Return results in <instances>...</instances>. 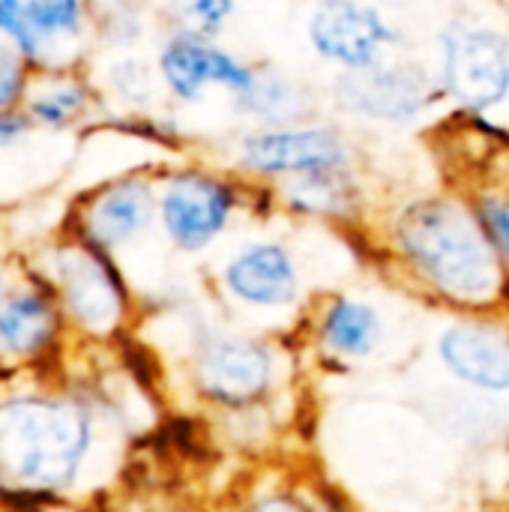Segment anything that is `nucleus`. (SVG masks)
Returning a JSON list of instances; mask_svg holds the SVG:
<instances>
[{"label":"nucleus","mask_w":509,"mask_h":512,"mask_svg":"<svg viewBox=\"0 0 509 512\" xmlns=\"http://www.w3.org/2000/svg\"><path fill=\"white\" fill-rule=\"evenodd\" d=\"M396 240L405 258L453 300H489L501 285L498 255L477 213L450 198H423L402 210Z\"/></svg>","instance_id":"1"},{"label":"nucleus","mask_w":509,"mask_h":512,"mask_svg":"<svg viewBox=\"0 0 509 512\" xmlns=\"http://www.w3.org/2000/svg\"><path fill=\"white\" fill-rule=\"evenodd\" d=\"M90 447V417L60 399L21 396L0 405V471L27 489H63Z\"/></svg>","instance_id":"2"},{"label":"nucleus","mask_w":509,"mask_h":512,"mask_svg":"<svg viewBox=\"0 0 509 512\" xmlns=\"http://www.w3.org/2000/svg\"><path fill=\"white\" fill-rule=\"evenodd\" d=\"M441 90L483 114L509 96V39L486 24L453 21L441 33Z\"/></svg>","instance_id":"3"},{"label":"nucleus","mask_w":509,"mask_h":512,"mask_svg":"<svg viewBox=\"0 0 509 512\" xmlns=\"http://www.w3.org/2000/svg\"><path fill=\"white\" fill-rule=\"evenodd\" d=\"M438 93L444 90L441 84H435L429 69L408 60H381L366 69L342 72L333 81L336 105L345 114L387 126L414 123L435 105Z\"/></svg>","instance_id":"4"},{"label":"nucleus","mask_w":509,"mask_h":512,"mask_svg":"<svg viewBox=\"0 0 509 512\" xmlns=\"http://www.w3.org/2000/svg\"><path fill=\"white\" fill-rule=\"evenodd\" d=\"M306 36L312 51L342 66V72L381 63L402 39L381 6L369 0H318L309 12Z\"/></svg>","instance_id":"5"},{"label":"nucleus","mask_w":509,"mask_h":512,"mask_svg":"<svg viewBox=\"0 0 509 512\" xmlns=\"http://www.w3.org/2000/svg\"><path fill=\"white\" fill-rule=\"evenodd\" d=\"M240 165L264 177H300L315 171H345L348 141L330 126H267L240 138Z\"/></svg>","instance_id":"6"},{"label":"nucleus","mask_w":509,"mask_h":512,"mask_svg":"<svg viewBox=\"0 0 509 512\" xmlns=\"http://www.w3.org/2000/svg\"><path fill=\"white\" fill-rule=\"evenodd\" d=\"M234 186L222 177L204 171L174 174L159 198V216L168 237L186 249L198 252L213 243L234 213Z\"/></svg>","instance_id":"7"},{"label":"nucleus","mask_w":509,"mask_h":512,"mask_svg":"<svg viewBox=\"0 0 509 512\" xmlns=\"http://www.w3.org/2000/svg\"><path fill=\"white\" fill-rule=\"evenodd\" d=\"M57 279L66 309L81 327L93 333H108L117 327L126 306V291L99 246L87 240V246L63 249L57 255Z\"/></svg>","instance_id":"8"},{"label":"nucleus","mask_w":509,"mask_h":512,"mask_svg":"<svg viewBox=\"0 0 509 512\" xmlns=\"http://www.w3.org/2000/svg\"><path fill=\"white\" fill-rule=\"evenodd\" d=\"M159 72L168 90L183 102L201 99V93L213 84L237 96L252 84L255 75V69L240 57L219 48L213 39L192 36V33H177L174 39L165 42L159 54Z\"/></svg>","instance_id":"9"},{"label":"nucleus","mask_w":509,"mask_h":512,"mask_svg":"<svg viewBox=\"0 0 509 512\" xmlns=\"http://www.w3.org/2000/svg\"><path fill=\"white\" fill-rule=\"evenodd\" d=\"M273 375L270 354L246 339H219L201 357L204 390L225 405H246L258 399Z\"/></svg>","instance_id":"10"},{"label":"nucleus","mask_w":509,"mask_h":512,"mask_svg":"<svg viewBox=\"0 0 509 512\" xmlns=\"http://www.w3.org/2000/svg\"><path fill=\"white\" fill-rule=\"evenodd\" d=\"M225 282L234 297L252 306H285L297 297V267L285 246L255 243L228 267Z\"/></svg>","instance_id":"11"},{"label":"nucleus","mask_w":509,"mask_h":512,"mask_svg":"<svg viewBox=\"0 0 509 512\" xmlns=\"http://www.w3.org/2000/svg\"><path fill=\"white\" fill-rule=\"evenodd\" d=\"M153 219V189L144 180H117L102 189L84 216L87 240L99 249H111L138 237Z\"/></svg>","instance_id":"12"},{"label":"nucleus","mask_w":509,"mask_h":512,"mask_svg":"<svg viewBox=\"0 0 509 512\" xmlns=\"http://www.w3.org/2000/svg\"><path fill=\"white\" fill-rule=\"evenodd\" d=\"M450 372L480 390H509V342L480 327H453L441 339Z\"/></svg>","instance_id":"13"},{"label":"nucleus","mask_w":509,"mask_h":512,"mask_svg":"<svg viewBox=\"0 0 509 512\" xmlns=\"http://www.w3.org/2000/svg\"><path fill=\"white\" fill-rule=\"evenodd\" d=\"M237 111L267 126H294L309 114L306 90L279 69H255L252 84L234 96Z\"/></svg>","instance_id":"14"},{"label":"nucleus","mask_w":509,"mask_h":512,"mask_svg":"<svg viewBox=\"0 0 509 512\" xmlns=\"http://www.w3.org/2000/svg\"><path fill=\"white\" fill-rule=\"evenodd\" d=\"M57 330V315L48 297L15 294L0 306V345L12 354H36L51 345Z\"/></svg>","instance_id":"15"},{"label":"nucleus","mask_w":509,"mask_h":512,"mask_svg":"<svg viewBox=\"0 0 509 512\" xmlns=\"http://www.w3.org/2000/svg\"><path fill=\"white\" fill-rule=\"evenodd\" d=\"M282 198L297 213L345 216L357 207L360 192L345 168V171H315V174L288 177L282 186Z\"/></svg>","instance_id":"16"},{"label":"nucleus","mask_w":509,"mask_h":512,"mask_svg":"<svg viewBox=\"0 0 509 512\" xmlns=\"http://www.w3.org/2000/svg\"><path fill=\"white\" fill-rule=\"evenodd\" d=\"M378 315L372 306L366 303H354V300H333L327 318H324V339L333 351L339 354H351V357H363L375 348L378 342Z\"/></svg>","instance_id":"17"},{"label":"nucleus","mask_w":509,"mask_h":512,"mask_svg":"<svg viewBox=\"0 0 509 512\" xmlns=\"http://www.w3.org/2000/svg\"><path fill=\"white\" fill-rule=\"evenodd\" d=\"M180 33L213 39L237 9V0H171Z\"/></svg>","instance_id":"18"},{"label":"nucleus","mask_w":509,"mask_h":512,"mask_svg":"<svg viewBox=\"0 0 509 512\" xmlns=\"http://www.w3.org/2000/svg\"><path fill=\"white\" fill-rule=\"evenodd\" d=\"M27 21L42 36H78L81 33V0H27Z\"/></svg>","instance_id":"19"},{"label":"nucleus","mask_w":509,"mask_h":512,"mask_svg":"<svg viewBox=\"0 0 509 512\" xmlns=\"http://www.w3.org/2000/svg\"><path fill=\"white\" fill-rule=\"evenodd\" d=\"M0 33H6L24 57H39L45 48L42 36L27 21V0H0Z\"/></svg>","instance_id":"20"},{"label":"nucleus","mask_w":509,"mask_h":512,"mask_svg":"<svg viewBox=\"0 0 509 512\" xmlns=\"http://www.w3.org/2000/svg\"><path fill=\"white\" fill-rule=\"evenodd\" d=\"M90 99V90L84 84H63L39 99H33V114L45 123H66L72 114H78Z\"/></svg>","instance_id":"21"},{"label":"nucleus","mask_w":509,"mask_h":512,"mask_svg":"<svg viewBox=\"0 0 509 512\" xmlns=\"http://www.w3.org/2000/svg\"><path fill=\"white\" fill-rule=\"evenodd\" d=\"M477 219L489 237V243L495 246V252L509 258V198L501 195H483L477 201Z\"/></svg>","instance_id":"22"},{"label":"nucleus","mask_w":509,"mask_h":512,"mask_svg":"<svg viewBox=\"0 0 509 512\" xmlns=\"http://www.w3.org/2000/svg\"><path fill=\"white\" fill-rule=\"evenodd\" d=\"M111 84L117 87L120 96L132 102H147L150 99V69L141 60H123L111 69Z\"/></svg>","instance_id":"23"},{"label":"nucleus","mask_w":509,"mask_h":512,"mask_svg":"<svg viewBox=\"0 0 509 512\" xmlns=\"http://www.w3.org/2000/svg\"><path fill=\"white\" fill-rule=\"evenodd\" d=\"M24 93V63L21 51L0 45V111H9Z\"/></svg>","instance_id":"24"},{"label":"nucleus","mask_w":509,"mask_h":512,"mask_svg":"<svg viewBox=\"0 0 509 512\" xmlns=\"http://www.w3.org/2000/svg\"><path fill=\"white\" fill-rule=\"evenodd\" d=\"M0 498H3V504L6 507H12L15 512H42L45 507H51L54 504V492H45V489H3L0 492Z\"/></svg>","instance_id":"25"},{"label":"nucleus","mask_w":509,"mask_h":512,"mask_svg":"<svg viewBox=\"0 0 509 512\" xmlns=\"http://www.w3.org/2000/svg\"><path fill=\"white\" fill-rule=\"evenodd\" d=\"M30 126V120L27 117H21V114H12V111H0V144H9V141H15L24 129Z\"/></svg>","instance_id":"26"},{"label":"nucleus","mask_w":509,"mask_h":512,"mask_svg":"<svg viewBox=\"0 0 509 512\" xmlns=\"http://www.w3.org/2000/svg\"><path fill=\"white\" fill-rule=\"evenodd\" d=\"M252 512H312L306 510L303 504H297L294 498H270L264 504H258Z\"/></svg>","instance_id":"27"},{"label":"nucleus","mask_w":509,"mask_h":512,"mask_svg":"<svg viewBox=\"0 0 509 512\" xmlns=\"http://www.w3.org/2000/svg\"><path fill=\"white\" fill-rule=\"evenodd\" d=\"M369 3H381V6H408V3H414V0H369Z\"/></svg>","instance_id":"28"},{"label":"nucleus","mask_w":509,"mask_h":512,"mask_svg":"<svg viewBox=\"0 0 509 512\" xmlns=\"http://www.w3.org/2000/svg\"><path fill=\"white\" fill-rule=\"evenodd\" d=\"M0 306H3V276H0Z\"/></svg>","instance_id":"29"}]
</instances>
